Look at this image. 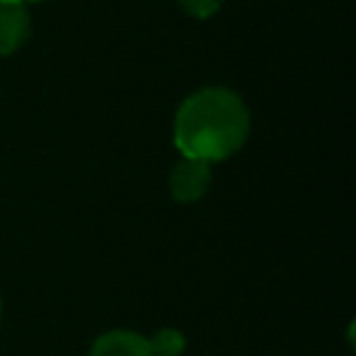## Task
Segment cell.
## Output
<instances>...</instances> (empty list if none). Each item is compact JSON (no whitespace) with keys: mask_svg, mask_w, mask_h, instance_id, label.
Segmentation results:
<instances>
[{"mask_svg":"<svg viewBox=\"0 0 356 356\" xmlns=\"http://www.w3.org/2000/svg\"><path fill=\"white\" fill-rule=\"evenodd\" d=\"M250 134V111L245 100L225 86L192 92L175 111L172 145L186 159L222 161L234 156Z\"/></svg>","mask_w":356,"mask_h":356,"instance_id":"cell-1","label":"cell"},{"mask_svg":"<svg viewBox=\"0 0 356 356\" xmlns=\"http://www.w3.org/2000/svg\"><path fill=\"white\" fill-rule=\"evenodd\" d=\"M0 3H28V0H0Z\"/></svg>","mask_w":356,"mask_h":356,"instance_id":"cell-7","label":"cell"},{"mask_svg":"<svg viewBox=\"0 0 356 356\" xmlns=\"http://www.w3.org/2000/svg\"><path fill=\"white\" fill-rule=\"evenodd\" d=\"M89 356H153V350H150L147 337L128 331V328H114V331L100 334L92 342Z\"/></svg>","mask_w":356,"mask_h":356,"instance_id":"cell-4","label":"cell"},{"mask_svg":"<svg viewBox=\"0 0 356 356\" xmlns=\"http://www.w3.org/2000/svg\"><path fill=\"white\" fill-rule=\"evenodd\" d=\"M178 6H181L189 17H195V19H209L211 14L220 11L222 0H178Z\"/></svg>","mask_w":356,"mask_h":356,"instance_id":"cell-6","label":"cell"},{"mask_svg":"<svg viewBox=\"0 0 356 356\" xmlns=\"http://www.w3.org/2000/svg\"><path fill=\"white\" fill-rule=\"evenodd\" d=\"M211 186V164L200 159H186L170 170V195L175 203H195L200 200Z\"/></svg>","mask_w":356,"mask_h":356,"instance_id":"cell-2","label":"cell"},{"mask_svg":"<svg viewBox=\"0 0 356 356\" xmlns=\"http://www.w3.org/2000/svg\"><path fill=\"white\" fill-rule=\"evenodd\" d=\"M31 36V14L25 3H0V56L17 53Z\"/></svg>","mask_w":356,"mask_h":356,"instance_id":"cell-3","label":"cell"},{"mask_svg":"<svg viewBox=\"0 0 356 356\" xmlns=\"http://www.w3.org/2000/svg\"><path fill=\"white\" fill-rule=\"evenodd\" d=\"M0 323H3V298H0Z\"/></svg>","mask_w":356,"mask_h":356,"instance_id":"cell-8","label":"cell"},{"mask_svg":"<svg viewBox=\"0 0 356 356\" xmlns=\"http://www.w3.org/2000/svg\"><path fill=\"white\" fill-rule=\"evenodd\" d=\"M153 356H181L186 348V339L178 328H159L153 337H147Z\"/></svg>","mask_w":356,"mask_h":356,"instance_id":"cell-5","label":"cell"}]
</instances>
